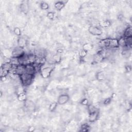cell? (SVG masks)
<instances>
[{"mask_svg": "<svg viewBox=\"0 0 132 132\" xmlns=\"http://www.w3.org/2000/svg\"><path fill=\"white\" fill-rule=\"evenodd\" d=\"M87 54H88V52H87L86 51L83 49L80 52V53H79V55H80V57L81 58H84L87 56Z\"/></svg>", "mask_w": 132, "mask_h": 132, "instance_id": "cell-22", "label": "cell"}, {"mask_svg": "<svg viewBox=\"0 0 132 132\" xmlns=\"http://www.w3.org/2000/svg\"><path fill=\"white\" fill-rule=\"evenodd\" d=\"M47 17L51 20L54 19L55 17V13L53 12H49L47 15Z\"/></svg>", "mask_w": 132, "mask_h": 132, "instance_id": "cell-24", "label": "cell"}, {"mask_svg": "<svg viewBox=\"0 0 132 132\" xmlns=\"http://www.w3.org/2000/svg\"><path fill=\"white\" fill-rule=\"evenodd\" d=\"M40 6H41V9L43 10H47V9H48V8H49V6H48V5L47 4V3H45V2L41 3Z\"/></svg>", "mask_w": 132, "mask_h": 132, "instance_id": "cell-23", "label": "cell"}, {"mask_svg": "<svg viewBox=\"0 0 132 132\" xmlns=\"http://www.w3.org/2000/svg\"><path fill=\"white\" fill-rule=\"evenodd\" d=\"M65 3L64 2L62 1H58L55 4V8H56L57 10H61L62 8L64 7L65 6Z\"/></svg>", "mask_w": 132, "mask_h": 132, "instance_id": "cell-13", "label": "cell"}, {"mask_svg": "<svg viewBox=\"0 0 132 132\" xmlns=\"http://www.w3.org/2000/svg\"><path fill=\"white\" fill-rule=\"evenodd\" d=\"M26 43L27 41L25 38L23 37H21L18 40V46L23 48V47H25L26 45Z\"/></svg>", "mask_w": 132, "mask_h": 132, "instance_id": "cell-12", "label": "cell"}, {"mask_svg": "<svg viewBox=\"0 0 132 132\" xmlns=\"http://www.w3.org/2000/svg\"><path fill=\"white\" fill-rule=\"evenodd\" d=\"M104 60V58L102 55L99 53L93 55V61L95 62V63H100V62H102Z\"/></svg>", "mask_w": 132, "mask_h": 132, "instance_id": "cell-8", "label": "cell"}, {"mask_svg": "<svg viewBox=\"0 0 132 132\" xmlns=\"http://www.w3.org/2000/svg\"><path fill=\"white\" fill-rule=\"evenodd\" d=\"M98 116H99L98 111L92 113H90L89 114V120L90 122H95V121L98 119Z\"/></svg>", "mask_w": 132, "mask_h": 132, "instance_id": "cell-10", "label": "cell"}, {"mask_svg": "<svg viewBox=\"0 0 132 132\" xmlns=\"http://www.w3.org/2000/svg\"><path fill=\"white\" fill-rule=\"evenodd\" d=\"M87 109L89 114L90 113H92L96 112H97L98 111V109H97L96 107H95L94 105H91V104H89V105H88L87 107Z\"/></svg>", "mask_w": 132, "mask_h": 132, "instance_id": "cell-16", "label": "cell"}, {"mask_svg": "<svg viewBox=\"0 0 132 132\" xmlns=\"http://www.w3.org/2000/svg\"><path fill=\"white\" fill-rule=\"evenodd\" d=\"M96 77L97 79H98L99 81H101V82L104 81L105 78V74H104L103 72H102V71L99 72L98 73L96 74Z\"/></svg>", "mask_w": 132, "mask_h": 132, "instance_id": "cell-15", "label": "cell"}, {"mask_svg": "<svg viewBox=\"0 0 132 132\" xmlns=\"http://www.w3.org/2000/svg\"><path fill=\"white\" fill-rule=\"evenodd\" d=\"M88 103H89V101L87 98L83 99V100L82 101V102H81V104H82L83 105H84V106H86V105L88 106Z\"/></svg>", "mask_w": 132, "mask_h": 132, "instance_id": "cell-25", "label": "cell"}, {"mask_svg": "<svg viewBox=\"0 0 132 132\" xmlns=\"http://www.w3.org/2000/svg\"><path fill=\"white\" fill-rule=\"evenodd\" d=\"M25 73L34 75L36 73L35 67L33 64H28L25 66Z\"/></svg>", "mask_w": 132, "mask_h": 132, "instance_id": "cell-6", "label": "cell"}, {"mask_svg": "<svg viewBox=\"0 0 132 132\" xmlns=\"http://www.w3.org/2000/svg\"><path fill=\"white\" fill-rule=\"evenodd\" d=\"M25 73V66L19 65L16 66L15 69V73L18 75H21Z\"/></svg>", "mask_w": 132, "mask_h": 132, "instance_id": "cell-7", "label": "cell"}, {"mask_svg": "<svg viewBox=\"0 0 132 132\" xmlns=\"http://www.w3.org/2000/svg\"><path fill=\"white\" fill-rule=\"evenodd\" d=\"M25 54V51L24 48L20 47H17L12 50V57L20 58Z\"/></svg>", "mask_w": 132, "mask_h": 132, "instance_id": "cell-3", "label": "cell"}, {"mask_svg": "<svg viewBox=\"0 0 132 132\" xmlns=\"http://www.w3.org/2000/svg\"><path fill=\"white\" fill-rule=\"evenodd\" d=\"M92 48H93V46L91 44L89 43L85 44L84 45V46H83V50L86 51L87 52H88L90 50H91Z\"/></svg>", "mask_w": 132, "mask_h": 132, "instance_id": "cell-19", "label": "cell"}, {"mask_svg": "<svg viewBox=\"0 0 132 132\" xmlns=\"http://www.w3.org/2000/svg\"><path fill=\"white\" fill-rule=\"evenodd\" d=\"M111 23L108 20H104L100 23V26L104 28H107L110 26Z\"/></svg>", "mask_w": 132, "mask_h": 132, "instance_id": "cell-18", "label": "cell"}, {"mask_svg": "<svg viewBox=\"0 0 132 132\" xmlns=\"http://www.w3.org/2000/svg\"><path fill=\"white\" fill-rule=\"evenodd\" d=\"M123 36L126 38L132 37V28L131 26H128L124 30L123 33Z\"/></svg>", "mask_w": 132, "mask_h": 132, "instance_id": "cell-9", "label": "cell"}, {"mask_svg": "<svg viewBox=\"0 0 132 132\" xmlns=\"http://www.w3.org/2000/svg\"><path fill=\"white\" fill-rule=\"evenodd\" d=\"M34 75L27 74L26 73L20 75V82L23 86H28L31 84L33 80Z\"/></svg>", "mask_w": 132, "mask_h": 132, "instance_id": "cell-1", "label": "cell"}, {"mask_svg": "<svg viewBox=\"0 0 132 132\" xmlns=\"http://www.w3.org/2000/svg\"><path fill=\"white\" fill-rule=\"evenodd\" d=\"M52 71H53V68L51 66H47L44 68L41 67L40 74L43 78H48L50 76Z\"/></svg>", "mask_w": 132, "mask_h": 132, "instance_id": "cell-2", "label": "cell"}, {"mask_svg": "<svg viewBox=\"0 0 132 132\" xmlns=\"http://www.w3.org/2000/svg\"><path fill=\"white\" fill-rule=\"evenodd\" d=\"M70 97L67 94H62L59 96L57 100V103L59 105H62L68 103Z\"/></svg>", "mask_w": 132, "mask_h": 132, "instance_id": "cell-5", "label": "cell"}, {"mask_svg": "<svg viewBox=\"0 0 132 132\" xmlns=\"http://www.w3.org/2000/svg\"><path fill=\"white\" fill-rule=\"evenodd\" d=\"M110 99L108 98V99H106L105 100V101H104V104H105V105H107V104L110 103Z\"/></svg>", "mask_w": 132, "mask_h": 132, "instance_id": "cell-26", "label": "cell"}, {"mask_svg": "<svg viewBox=\"0 0 132 132\" xmlns=\"http://www.w3.org/2000/svg\"><path fill=\"white\" fill-rule=\"evenodd\" d=\"M88 32L93 36H100L103 33L102 30L99 27L91 25L89 27Z\"/></svg>", "mask_w": 132, "mask_h": 132, "instance_id": "cell-4", "label": "cell"}, {"mask_svg": "<svg viewBox=\"0 0 132 132\" xmlns=\"http://www.w3.org/2000/svg\"><path fill=\"white\" fill-rule=\"evenodd\" d=\"M13 32L17 36H20L21 34V31L20 29L18 27H15L14 30H13Z\"/></svg>", "mask_w": 132, "mask_h": 132, "instance_id": "cell-21", "label": "cell"}, {"mask_svg": "<svg viewBox=\"0 0 132 132\" xmlns=\"http://www.w3.org/2000/svg\"><path fill=\"white\" fill-rule=\"evenodd\" d=\"M17 98L19 101L21 102H25L27 99L26 95L25 93V92L21 93L20 94L17 95Z\"/></svg>", "mask_w": 132, "mask_h": 132, "instance_id": "cell-14", "label": "cell"}, {"mask_svg": "<svg viewBox=\"0 0 132 132\" xmlns=\"http://www.w3.org/2000/svg\"><path fill=\"white\" fill-rule=\"evenodd\" d=\"M118 44H119V47H120L122 48L126 47V38H125L123 36L119 38V39H118Z\"/></svg>", "mask_w": 132, "mask_h": 132, "instance_id": "cell-11", "label": "cell"}, {"mask_svg": "<svg viewBox=\"0 0 132 132\" xmlns=\"http://www.w3.org/2000/svg\"><path fill=\"white\" fill-rule=\"evenodd\" d=\"M57 104L58 103L56 102H53L50 104L49 106V110L51 112H53V111H54V110L56 108Z\"/></svg>", "mask_w": 132, "mask_h": 132, "instance_id": "cell-20", "label": "cell"}, {"mask_svg": "<svg viewBox=\"0 0 132 132\" xmlns=\"http://www.w3.org/2000/svg\"><path fill=\"white\" fill-rule=\"evenodd\" d=\"M20 8L22 10V12H23L24 13H27L29 11L28 4H26L25 3H23V4L21 5Z\"/></svg>", "mask_w": 132, "mask_h": 132, "instance_id": "cell-17", "label": "cell"}]
</instances>
